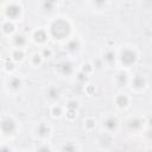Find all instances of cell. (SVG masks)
<instances>
[{
    "label": "cell",
    "instance_id": "obj_1",
    "mask_svg": "<svg viewBox=\"0 0 152 152\" xmlns=\"http://www.w3.org/2000/svg\"><path fill=\"white\" fill-rule=\"evenodd\" d=\"M61 25H62V21H56L54 26H52V33L57 36V37H63L69 31V26H68L67 23H64L62 27H61Z\"/></svg>",
    "mask_w": 152,
    "mask_h": 152
},
{
    "label": "cell",
    "instance_id": "obj_2",
    "mask_svg": "<svg viewBox=\"0 0 152 152\" xmlns=\"http://www.w3.org/2000/svg\"><path fill=\"white\" fill-rule=\"evenodd\" d=\"M135 61V55L132 51H125L123 54V62L126 64H131Z\"/></svg>",
    "mask_w": 152,
    "mask_h": 152
},
{
    "label": "cell",
    "instance_id": "obj_3",
    "mask_svg": "<svg viewBox=\"0 0 152 152\" xmlns=\"http://www.w3.org/2000/svg\"><path fill=\"white\" fill-rule=\"evenodd\" d=\"M3 130L6 132H12L14 130V124L11 120H5L3 123Z\"/></svg>",
    "mask_w": 152,
    "mask_h": 152
},
{
    "label": "cell",
    "instance_id": "obj_4",
    "mask_svg": "<svg viewBox=\"0 0 152 152\" xmlns=\"http://www.w3.org/2000/svg\"><path fill=\"white\" fill-rule=\"evenodd\" d=\"M7 13L11 17H17V14L19 13V9H18L17 6H11L9 9V11H7Z\"/></svg>",
    "mask_w": 152,
    "mask_h": 152
},
{
    "label": "cell",
    "instance_id": "obj_5",
    "mask_svg": "<svg viewBox=\"0 0 152 152\" xmlns=\"http://www.w3.org/2000/svg\"><path fill=\"white\" fill-rule=\"evenodd\" d=\"M118 103H119V106H126V103H127V99L126 97H119L118 99Z\"/></svg>",
    "mask_w": 152,
    "mask_h": 152
},
{
    "label": "cell",
    "instance_id": "obj_6",
    "mask_svg": "<svg viewBox=\"0 0 152 152\" xmlns=\"http://www.w3.org/2000/svg\"><path fill=\"white\" fill-rule=\"evenodd\" d=\"M106 126L108 127V128H114L115 127V120H108L106 123Z\"/></svg>",
    "mask_w": 152,
    "mask_h": 152
},
{
    "label": "cell",
    "instance_id": "obj_7",
    "mask_svg": "<svg viewBox=\"0 0 152 152\" xmlns=\"http://www.w3.org/2000/svg\"><path fill=\"white\" fill-rule=\"evenodd\" d=\"M134 83H135V86H137V87H140V86L144 85V81H143V79L137 77V79H135V81H134Z\"/></svg>",
    "mask_w": 152,
    "mask_h": 152
},
{
    "label": "cell",
    "instance_id": "obj_8",
    "mask_svg": "<svg viewBox=\"0 0 152 152\" xmlns=\"http://www.w3.org/2000/svg\"><path fill=\"white\" fill-rule=\"evenodd\" d=\"M63 67H64V68H63V72H64V74H67V72L69 74V72L71 71V68H70V64H64Z\"/></svg>",
    "mask_w": 152,
    "mask_h": 152
},
{
    "label": "cell",
    "instance_id": "obj_9",
    "mask_svg": "<svg viewBox=\"0 0 152 152\" xmlns=\"http://www.w3.org/2000/svg\"><path fill=\"white\" fill-rule=\"evenodd\" d=\"M64 151L65 152H74V147L72 146H70V145H68V146H64Z\"/></svg>",
    "mask_w": 152,
    "mask_h": 152
},
{
    "label": "cell",
    "instance_id": "obj_10",
    "mask_svg": "<svg viewBox=\"0 0 152 152\" xmlns=\"http://www.w3.org/2000/svg\"><path fill=\"white\" fill-rule=\"evenodd\" d=\"M36 37H37V39H38V37H41V41H44L45 34L43 33V32H38V33H36Z\"/></svg>",
    "mask_w": 152,
    "mask_h": 152
},
{
    "label": "cell",
    "instance_id": "obj_11",
    "mask_svg": "<svg viewBox=\"0 0 152 152\" xmlns=\"http://www.w3.org/2000/svg\"><path fill=\"white\" fill-rule=\"evenodd\" d=\"M16 43H17V44H23V43H24V39H23V37H17V39H16Z\"/></svg>",
    "mask_w": 152,
    "mask_h": 152
},
{
    "label": "cell",
    "instance_id": "obj_12",
    "mask_svg": "<svg viewBox=\"0 0 152 152\" xmlns=\"http://www.w3.org/2000/svg\"><path fill=\"white\" fill-rule=\"evenodd\" d=\"M39 132H41V134H45V133H48V132H49V130H44V126H41V130H39Z\"/></svg>",
    "mask_w": 152,
    "mask_h": 152
},
{
    "label": "cell",
    "instance_id": "obj_13",
    "mask_svg": "<svg viewBox=\"0 0 152 152\" xmlns=\"http://www.w3.org/2000/svg\"><path fill=\"white\" fill-rule=\"evenodd\" d=\"M50 96L51 97H56V96H57V93H56L54 89H51V90H50Z\"/></svg>",
    "mask_w": 152,
    "mask_h": 152
},
{
    "label": "cell",
    "instance_id": "obj_14",
    "mask_svg": "<svg viewBox=\"0 0 152 152\" xmlns=\"http://www.w3.org/2000/svg\"><path fill=\"white\" fill-rule=\"evenodd\" d=\"M12 86L14 87V88H17L18 86H19V81H18V80H14V81L12 82Z\"/></svg>",
    "mask_w": 152,
    "mask_h": 152
},
{
    "label": "cell",
    "instance_id": "obj_15",
    "mask_svg": "<svg viewBox=\"0 0 152 152\" xmlns=\"http://www.w3.org/2000/svg\"><path fill=\"white\" fill-rule=\"evenodd\" d=\"M106 58L108 59V61H109V62H112V61H113V54H108V55H107V57H106Z\"/></svg>",
    "mask_w": 152,
    "mask_h": 152
},
{
    "label": "cell",
    "instance_id": "obj_16",
    "mask_svg": "<svg viewBox=\"0 0 152 152\" xmlns=\"http://www.w3.org/2000/svg\"><path fill=\"white\" fill-rule=\"evenodd\" d=\"M38 152H50V151H49V148L48 147H42Z\"/></svg>",
    "mask_w": 152,
    "mask_h": 152
},
{
    "label": "cell",
    "instance_id": "obj_17",
    "mask_svg": "<svg viewBox=\"0 0 152 152\" xmlns=\"http://www.w3.org/2000/svg\"><path fill=\"white\" fill-rule=\"evenodd\" d=\"M76 106H77V103H75V102H70V105H69V107H70V108H75Z\"/></svg>",
    "mask_w": 152,
    "mask_h": 152
},
{
    "label": "cell",
    "instance_id": "obj_18",
    "mask_svg": "<svg viewBox=\"0 0 152 152\" xmlns=\"http://www.w3.org/2000/svg\"><path fill=\"white\" fill-rule=\"evenodd\" d=\"M16 58H17V59H20V58H21V54H18V52H17V54H16Z\"/></svg>",
    "mask_w": 152,
    "mask_h": 152
},
{
    "label": "cell",
    "instance_id": "obj_19",
    "mask_svg": "<svg viewBox=\"0 0 152 152\" xmlns=\"http://www.w3.org/2000/svg\"><path fill=\"white\" fill-rule=\"evenodd\" d=\"M59 112H61V110H59V109H56V108H55V109H54V113H55V115H58V114H59Z\"/></svg>",
    "mask_w": 152,
    "mask_h": 152
},
{
    "label": "cell",
    "instance_id": "obj_20",
    "mask_svg": "<svg viewBox=\"0 0 152 152\" xmlns=\"http://www.w3.org/2000/svg\"><path fill=\"white\" fill-rule=\"evenodd\" d=\"M1 152H9V151H7L6 148H3V151H1Z\"/></svg>",
    "mask_w": 152,
    "mask_h": 152
}]
</instances>
